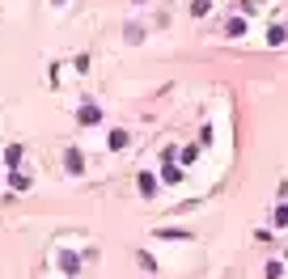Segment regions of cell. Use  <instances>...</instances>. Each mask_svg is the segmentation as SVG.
<instances>
[{
    "label": "cell",
    "instance_id": "11",
    "mask_svg": "<svg viewBox=\"0 0 288 279\" xmlns=\"http://www.w3.org/2000/svg\"><path fill=\"white\" fill-rule=\"evenodd\" d=\"M284 258H288V250H284Z\"/></svg>",
    "mask_w": 288,
    "mask_h": 279
},
{
    "label": "cell",
    "instance_id": "7",
    "mask_svg": "<svg viewBox=\"0 0 288 279\" xmlns=\"http://www.w3.org/2000/svg\"><path fill=\"white\" fill-rule=\"evenodd\" d=\"M5 161H9V165H17V161H21V144H9V152H5Z\"/></svg>",
    "mask_w": 288,
    "mask_h": 279
},
{
    "label": "cell",
    "instance_id": "5",
    "mask_svg": "<svg viewBox=\"0 0 288 279\" xmlns=\"http://www.w3.org/2000/svg\"><path fill=\"white\" fill-rule=\"evenodd\" d=\"M161 165H165V169H161V178H165V182H183V174H178L170 161H161Z\"/></svg>",
    "mask_w": 288,
    "mask_h": 279
},
{
    "label": "cell",
    "instance_id": "4",
    "mask_svg": "<svg viewBox=\"0 0 288 279\" xmlns=\"http://www.w3.org/2000/svg\"><path fill=\"white\" fill-rule=\"evenodd\" d=\"M64 165H68V174H81V152L68 148V152H64Z\"/></svg>",
    "mask_w": 288,
    "mask_h": 279
},
{
    "label": "cell",
    "instance_id": "3",
    "mask_svg": "<svg viewBox=\"0 0 288 279\" xmlns=\"http://www.w3.org/2000/svg\"><path fill=\"white\" fill-rule=\"evenodd\" d=\"M59 266H64L68 275H77L81 271V258H77V254H59Z\"/></svg>",
    "mask_w": 288,
    "mask_h": 279
},
{
    "label": "cell",
    "instance_id": "2",
    "mask_svg": "<svg viewBox=\"0 0 288 279\" xmlns=\"http://www.w3.org/2000/svg\"><path fill=\"white\" fill-rule=\"evenodd\" d=\"M136 182H140V195H144V199H149V195H157V178H153V174H140Z\"/></svg>",
    "mask_w": 288,
    "mask_h": 279
},
{
    "label": "cell",
    "instance_id": "8",
    "mask_svg": "<svg viewBox=\"0 0 288 279\" xmlns=\"http://www.w3.org/2000/svg\"><path fill=\"white\" fill-rule=\"evenodd\" d=\"M284 34H288L284 26H271V34H267V43H271V47H275V43H284Z\"/></svg>",
    "mask_w": 288,
    "mask_h": 279
},
{
    "label": "cell",
    "instance_id": "1",
    "mask_svg": "<svg viewBox=\"0 0 288 279\" xmlns=\"http://www.w3.org/2000/svg\"><path fill=\"white\" fill-rule=\"evenodd\" d=\"M98 118H102V110H98L93 102H89V106H81V110H77V123H81V127H93Z\"/></svg>",
    "mask_w": 288,
    "mask_h": 279
},
{
    "label": "cell",
    "instance_id": "6",
    "mask_svg": "<svg viewBox=\"0 0 288 279\" xmlns=\"http://www.w3.org/2000/svg\"><path fill=\"white\" fill-rule=\"evenodd\" d=\"M111 148H127V131H111Z\"/></svg>",
    "mask_w": 288,
    "mask_h": 279
},
{
    "label": "cell",
    "instance_id": "10",
    "mask_svg": "<svg viewBox=\"0 0 288 279\" xmlns=\"http://www.w3.org/2000/svg\"><path fill=\"white\" fill-rule=\"evenodd\" d=\"M208 9H212L208 0H195V5H191V13H195V17H203V13H208Z\"/></svg>",
    "mask_w": 288,
    "mask_h": 279
},
{
    "label": "cell",
    "instance_id": "9",
    "mask_svg": "<svg viewBox=\"0 0 288 279\" xmlns=\"http://www.w3.org/2000/svg\"><path fill=\"white\" fill-rule=\"evenodd\" d=\"M271 220H275V224H280V228L288 224V208H284V203H280V208H275V216H271Z\"/></svg>",
    "mask_w": 288,
    "mask_h": 279
}]
</instances>
